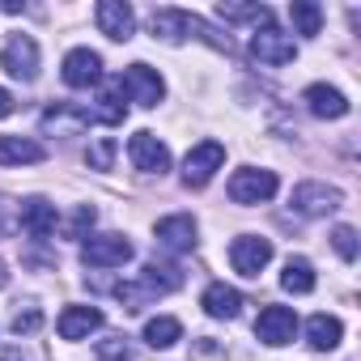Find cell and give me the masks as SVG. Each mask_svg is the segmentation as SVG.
Returning a JSON list of instances; mask_svg holds the SVG:
<instances>
[{
  "mask_svg": "<svg viewBox=\"0 0 361 361\" xmlns=\"http://www.w3.org/2000/svg\"><path fill=\"white\" fill-rule=\"evenodd\" d=\"M276 188H281V178H276V170H259V166H243V170H234L230 174V200L234 204H264V200H272L276 196Z\"/></svg>",
  "mask_w": 361,
  "mask_h": 361,
  "instance_id": "cell-1",
  "label": "cell"
},
{
  "mask_svg": "<svg viewBox=\"0 0 361 361\" xmlns=\"http://www.w3.org/2000/svg\"><path fill=\"white\" fill-rule=\"evenodd\" d=\"M119 85H123V98L136 102V106H157V102L166 98V81H161V73L149 68V64H128L123 77H119Z\"/></svg>",
  "mask_w": 361,
  "mask_h": 361,
  "instance_id": "cell-2",
  "label": "cell"
},
{
  "mask_svg": "<svg viewBox=\"0 0 361 361\" xmlns=\"http://www.w3.org/2000/svg\"><path fill=\"white\" fill-rule=\"evenodd\" d=\"M81 259L85 268H123L132 259V243L128 234H94L81 243Z\"/></svg>",
  "mask_w": 361,
  "mask_h": 361,
  "instance_id": "cell-3",
  "label": "cell"
},
{
  "mask_svg": "<svg viewBox=\"0 0 361 361\" xmlns=\"http://www.w3.org/2000/svg\"><path fill=\"white\" fill-rule=\"evenodd\" d=\"M221 161H226V145H221V140H200V145L183 157V183H188V188L213 183V174L221 170Z\"/></svg>",
  "mask_w": 361,
  "mask_h": 361,
  "instance_id": "cell-4",
  "label": "cell"
},
{
  "mask_svg": "<svg viewBox=\"0 0 361 361\" xmlns=\"http://www.w3.org/2000/svg\"><path fill=\"white\" fill-rule=\"evenodd\" d=\"M289 204H293L298 217H327V213H336L344 204V196L331 183H298L293 196H289Z\"/></svg>",
  "mask_w": 361,
  "mask_h": 361,
  "instance_id": "cell-5",
  "label": "cell"
},
{
  "mask_svg": "<svg viewBox=\"0 0 361 361\" xmlns=\"http://www.w3.org/2000/svg\"><path fill=\"white\" fill-rule=\"evenodd\" d=\"M230 264L243 276H259L272 264V238H264V234H238L230 243Z\"/></svg>",
  "mask_w": 361,
  "mask_h": 361,
  "instance_id": "cell-6",
  "label": "cell"
},
{
  "mask_svg": "<svg viewBox=\"0 0 361 361\" xmlns=\"http://www.w3.org/2000/svg\"><path fill=\"white\" fill-rule=\"evenodd\" d=\"M0 68L18 81H35L39 77V43L30 35H13L5 47H0Z\"/></svg>",
  "mask_w": 361,
  "mask_h": 361,
  "instance_id": "cell-7",
  "label": "cell"
},
{
  "mask_svg": "<svg viewBox=\"0 0 361 361\" xmlns=\"http://www.w3.org/2000/svg\"><path fill=\"white\" fill-rule=\"evenodd\" d=\"M94 22H98V30H102L111 43H128V39L136 35V13H132L128 0H98Z\"/></svg>",
  "mask_w": 361,
  "mask_h": 361,
  "instance_id": "cell-8",
  "label": "cell"
},
{
  "mask_svg": "<svg viewBox=\"0 0 361 361\" xmlns=\"http://www.w3.org/2000/svg\"><path fill=\"white\" fill-rule=\"evenodd\" d=\"M251 56H255L259 64H268V68H281V64H293V60H298V43H293L289 35H281L276 26H264V30H255V39H251Z\"/></svg>",
  "mask_w": 361,
  "mask_h": 361,
  "instance_id": "cell-9",
  "label": "cell"
},
{
  "mask_svg": "<svg viewBox=\"0 0 361 361\" xmlns=\"http://www.w3.org/2000/svg\"><path fill=\"white\" fill-rule=\"evenodd\" d=\"M255 336H259L264 344H272V348L293 344V336H298V314H293L289 306H264L259 319H255Z\"/></svg>",
  "mask_w": 361,
  "mask_h": 361,
  "instance_id": "cell-10",
  "label": "cell"
},
{
  "mask_svg": "<svg viewBox=\"0 0 361 361\" xmlns=\"http://www.w3.org/2000/svg\"><path fill=\"white\" fill-rule=\"evenodd\" d=\"M153 234H157V247H161V251H170V255H188V251L196 247V217H188V213L161 217V221L153 226Z\"/></svg>",
  "mask_w": 361,
  "mask_h": 361,
  "instance_id": "cell-11",
  "label": "cell"
},
{
  "mask_svg": "<svg viewBox=\"0 0 361 361\" xmlns=\"http://www.w3.org/2000/svg\"><path fill=\"white\" fill-rule=\"evenodd\" d=\"M81 111H85V119H90V123L119 128V123L128 119V98H123V85H119V77H111V81L102 85V94L94 98V106H81Z\"/></svg>",
  "mask_w": 361,
  "mask_h": 361,
  "instance_id": "cell-12",
  "label": "cell"
},
{
  "mask_svg": "<svg viewBox=\"0 0 361 361\" xmlns=\"http://www.w3.org/2000/svg\"><path fill=\"white\" fill-rule=\"evenodd\" d=\"M128 157L140 174H166L170 170V149L153 136V132H136L128 140Z\"/></svg>",
  "mask_w": 361,
  "mask_h": 361,
  "instance_id": "cell-13",
  "label": "cell"
},
{
  "mask_svg": "<svg viewBox=\"0 0 361 361\" xmlns=\"http://www.w3.org/2000/svg\"><path fill=\"white\" fill-rule=\"evenodd\" d=\"M98 81H102V56L90 51V47H73V51L64 56V85L90 90V85H98Z\"/></svg>",
  "mask_w": 361,
  "mask_h": 361,
  "instance_id": "cell-14",
  "label": "cell"
},
{
  "mask_svg": "<svg viewBox=\"0 0 361 361\" xmlns=\"http://www.w3.org/2000/svg\"><path fill=\"white\" fill-rule=\"evenodd\" d=\"M18 221H22V230H26L30 238H51V234L60 230V213H56V204H51V200H43V196L22 200Z\"/></svg>",
  "mask_w": 361,
  "mask_h": 361,
  "instance_id": "cell-15",
  "label": "cell"
},
{
  "mask_svg": "<svg viewBox=\"0 0 361 361\" xmlns=\"http://www.w3.org/2000/svg\"><path fill=\"white\" fill-rule=\"evenodd\" d=\"M302 102H306V111L310 115H319V119H344L348 115V98L336 90V85H306V94H302Z\"/></svg>",
  "mask_w": 361,
  "mask_h": 361,
  "instance_id": "cell-16",
  "label": "cell"
},
{
  "mask_svg": "<svg viewBox=\"0 0 361 361\" xmlns=\"http://www.w3.org/2000/svg\"><path fill=\"white\" fill-rule=\"evenodd\" d=\"M192 18L196 13H183V9H153L149 13V30L161 43H183L192 35Z\"/></svg>",
  "mask_w": 361,
  "mask_h": 361,
  "instance_id": "cell-17",
  "label": "cell"
},
{
  "mask_svg": "<svg viewBox=\"0 0 361 361\" xmlns=\"http://www.w3.org/2000/svg\"><path fill=\"white\" fill-rule=\"evenodd\" d=\"M39 123H43V132H56V136H77V132H85V128H90L85 111H81V106H73V102H56V106H47Z\"/></svg>",
  "mask_w": 361,
  "mask_h": 361,
  "instance_id": "cell-18",
  "label": "cell"
},
{
  "mask_svg": "<svg viewBox=\"0 0 361 361\" xmlns=\"http://www.w3.org/2000/svg\"><path fill=\"white\" fill-rule=\"evenodd\" d=\"M56 327H60L64 340H85L90 331L102 327V310H98V306H64Z\"/></svg>",
  "mask_w": 361,
  "mask_h": 361,
  "instance_id": "cell-19",
  "label": "cell"
},
{
  "mask_svg": "<svg viewBox=\"0 0 361 361\" xmlns=\"http://www.w3.org/2000/svg\"><path fill=\"white\" fill-rule=\"evenodd\" d=\"M200 306H204V314H213V319H238V310H243V293H238L234 285H226V281H213V285L204 289Z\"/></svg>",
  "mask_w": 361,
  "mask_h": 361,
  "instance_id": "cell-20",
  "label": "cell"
},
{
  "mask_svg": "<svg viewBox=\"0 0 361 361\" xmlns=\"http://www.w3.org/2000/svg\"><path fill=\"white\" fill-rule=\"evenodd\" d=\"M340 340H344V323L336 314H310L306 319V344L314 353H331Z\"/></svg>",
  "mask_w": 361,
  "mask_h": 361,
  "instance_id": "cell-21",
  "label": "cell"
},
{
  "mask_svg": "<svg viewBox=\"0 0 361 361\" xmlns=\"http://www.w3.org/2000/svg\"><path fill=\"white\" fill-rule=\"evenodd\" d=\"M43 157L47 149L30 136H0V166H35Z\"/></svg>",
  "mask_w": 361,
  "mask_h": 361,
  "instance_id": "cell-22",
  "label": "cell"
},
{
  "mask_svg": "<svg viewBox=\"0 0 361 361\" xmlns=\"http://www.w3.org/2000/svg\"><path fill=\"white\" fill-rule=\"evenodd\" d=\"M115 298L123 302V310H132V314H140V310H145V306H153V302H157L161 293H157V289H153V285H149V281H145V276L136 272L132 281H123V285H115Z\"/></svg>",
  "mask_w": 361,
  "mask_h": 361,
  "instance_id": "cell-23",
  "label": "cell"
},
{
  "mask_svg": "<svg viewBox=\"0 0 361 361\" xmlns=\"http://www.w3.org/2000/svg\"><path fill=\"white\" fill-rule=\"evenodd\" d=\"M281 289L285 293H310L314 289V264L306 255H289L285 272H281Z\"/></svg>",
  "mask_w": 361,
  "mask_h": 361,
  "instance_id": "cell-24",
  "label": "cell"
},
{
  "mask_svg": "<svg viewBox=\"0 0 361 361\" xmlns=\"http://www.w3.org/2000/svg\"><path fill=\"white\" fill-rule=\"evenodd\" d=\"M178 340H183V323H178V319L157 314V319L145 323V344H149V348H170V344H178Z\"/></svg>",
  "mask_w": 361,
  "mask_h": 361,
  "instance_id": "cell-25",
  "label": "cell"
},
{
  "mask_svg": "<svg viewBox=\"0 0 361 361\" xmlns=\"http://www.w3.org/2000/svg\"><path fill=\"white\" fill-rule=\"evenodd\" d=\"M217 18H221V22H251L255 30H259V26H272V9H268V5H234V0H221V5H217Z\"/></svg>",
  "mask_w": 361,
  "mask_h": 361,
  "instance_id": "cell-26",
  "label": "cell"
},
{
  "mask_svg": "<svg viewBox=\"0 0 361 361\" xmlns=\"http://www.w3.org/2000/svg\"><path fill=\"white\" fill-rule=\"evenodd\" d=\"M289 18H293V30H298L302 39H314V35L323 30V9L314 5V0H293V5H289Z\"/></svg>",
  "mask_w": 361,
  "mask_h": 361,
  "instance_id": "cell-27",
  "label": "cell"
},
{
  "mask_svg": "<svg viewBox=\"0 0 361 361\" xmlns=\"http://www.w3.org/2000/svg\"><path fill=\"white\" fill-rule=\"evenodd\" d=\"M140 276H145L157 293H174L178 285H183V272H178L174 264H157V259H149V264L140 268Z\"/></svg>",
  "mask_w": 361,
  "mask_h": 361,
  "instance_id": "cell-28",
  "label": "cell"
},
{
  "mask_svg": "<svg viewBox=\"0 0 361 361\" xmlns=\"http://www.w3.org/2000/svg\"><path fill=\"white\" fill-rule=\"evenodd\" d=\"M9 327H13V336H35V331L43 327V310H39L35 302H22V306L13 310Z\"/></svg>",
  "mask_w": 361,
  "mask_h": 361,
  "instance_id": "cell-29",
  "label": "cell"
},
{
  "mask_svg": "<svg viewBox=\"0 0 361 361\" xmlns=\"http://www.w3.org/2000/svg\"><path fill=\"white\" fill-rule=\"evenodd\" d=\"M94 353H98V361H132L128 336H102V340L94 344Z\"/></svg>",
  "mask_w": 361,
  "mask_h": 361,
  "instance_id": "cell-30",
  "label": "cell"
},
{
  "mask_svg": "<svg viewBox=\"0 0 361 361\" xmlns=\"http://www.w3.org/2000/svg\"><path fill=\"white\" fill-rule=\"evenodd\" d=\"M94 221H98V213H94V204H77V213L64 221V234L68 238H90V230H94Z\"/></svg>",
  "mask_w": 361,
  "mask_h": 361,
  "instance_id": "cell-31",
  "label": "cell"
},
{
  "mask_svg": "<svg viewBox=\"0 0 361 361\" xmlns=\"http://www.w3.org/2000/svg\"><path fill=\"white\" fill-rule=\"evenodd\" d=\"M331 247H336V255H340L344 264H353V259H357V230H353V226H336V230H331Z\"/></svg>",
  "mask_w": 361,
  "mask_h": 361,
  "instance_id": "cell-32",
  "label": "cell"
},
{
  "mask_svg": "<svg viewBox=\"0 0 361 361\" xmlns=\"http://www.w3.org/2000/svg\"><path fill=\"white\" fill-rule=\"evenodd\" d=\"M111 161H115V140H111V136H102V140H98V145L90 149V166H98V170H106Z\"/></svg>",
  "mask_w": 361,
  "mask_h": 361,
  "instance_id": "cell-33",
  "label": "cell"
},
{
  "mask_svg": "<svg viewBox=\"0 0 361 361\" xmlns=\"http://www.w3.org/2000/svg\"><path fill=\"white\" fill-rule=\"evenodd\" d=\"M5 115H13V94L0 85V119H5Z\"/></svg>",
  "mask_w": 361,
  "mask_h": 361,
  "instance_id": "cell-34",
  "label": "cell"
},
{
  "mask_svg": "<svg viewBox=\"0 0 361 361\" xmlns=\"http://www.w3.org/2000/svg\"><path fill=\"white\" fill-rule=\"evenodd\" d=\"M0 361H26L22 348H0Z\"/></svg>",
  "mask_w": 361,
  "mask_h": 361,
  "instance_id": "cell-35",
  "label": "cell"
},
{
  "mask_svg": "<svg viewBox=\"0 0 361 361\" xmlns=\"http://www.w3.org/2000/svg\"><path fill=\"white\" fill-rule=\"evenodd\" d=\"M5 285H9V268H5V264H0V289H5Z\"/></svg>",
  "mask_w": 361,
  "mask_h": 361,
  "instance_id": "cell-36",
  "label": "cell"
},
{
  "mask_svg": "<svg viewBox=\"0 0 361 361\" xmlns=\"http://www.w3.org/2000/svg\"><path fill=\"white\" fill-rule=\"evenodd\" d=\"M0 234H5V217H0Z\"/></svg>",
  "mask_w": 361,
  "mask_h": 361,
  "instance_id": "cell-37",
  "label": "cell"
}]
</instances>
